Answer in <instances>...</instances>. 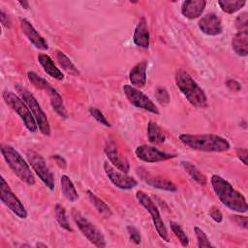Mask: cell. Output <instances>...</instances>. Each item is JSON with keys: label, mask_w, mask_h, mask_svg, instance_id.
Segmentation results:
<instances>
[{"label": "cell", "mask_w": 248, "mask_h": 248, "mask_svg": "<svg viewBox=\"0 0 248 248\" xmlns=\"http://www.w3.org/2000/svg\"><path fill=\"white\" fill-rule=\"evenodd\" d=\"M210 183L215 195L226 207L238 213H245L247 211L248 204L246 199L231 183L217 174L211 176Z\"/></svg>", "instance_id": "cell-1"}, {"label": "cell", "mask_w": 248, "mask_h": 248, "mask_svg": "<svg viewBox=\"0 0 248 248\" xmlns=\"http://www.w3.org/2000/svg\"><path fill=\"white\" fill-rule=\"evenodd\" d=\"M179 140L187 147L199 151L224 152L230 149L229 141L225 138L214 134H181Z\"/></svg>", "instance_id": "cell-2"}, {"label": "cell", "mask_w": 248, "mask_h": 248, "mask_svg": "<svg viewBox=\"0 0 248 248\" xmlns=\"http://www.w3.org/2000/svg\"><path fill=\"white\" fill-rule=\"evenodd\" d=\"M175 83L187 101L196 108H205L207 105L206 95L194 80V78L183 69H179L175 73Z\"/></svg>", "instance_id": "cell-3"}, {"label": "cell", "mask_w": 248, "mask_h": 248, "mask_svg": "<svg viewBox=\"0 0 248 248\" xmlns=\"http://www.w3.org/2000/svg\"><path fill=\"white\" fill-rule=\"evenodd\" d=\"M1 153L13 172L29 186L35 184V177L23 157L11 145L1 144Z\"/></svg>", "instance_id": "cell-4"}, {"label": "cell", "mask_w": 248, "mask_h": 248, "mask_svg": "<svg viewBox=\"0 0 248 248\" xmlns=\"http://www.w3.org/2000/svg\"><path fill=\"white\" fill-rule=\"evenodd\" d=\"M16 89L17 93L19 94L20 98L25 102L28 108L30 109V111L38 125L40 132L45 136H49L50 135V126H49L47 117H46V113L44 112V110L42 109V108L39 105L36 98L30 93V91H28L25 87H23L19 84L16 85Z\"/></svg>", "instance_id": "cell-5"}, {"label": "cell", "mask_w": 248, "mask_h": 248, "mask_svg": "<svg viewBox=\"0 0 248 248\" xmlns=\"http://www.w3.org/2000/svg\"><path fill=\"white\" fill-rule=\"evenodd\" d=\"M2 97L5 101V103L20 117V119L23 121L24 126L27 128V130L31 133H35L38 129V125L28 108L25 102L17 96L16 93L12 91L5 90L2 93Z\"/></svg>", "instance_id": "cell-6"}, {"label": "cell", "mask_w": 248, "mask_h": 248, "mask_svg": "<svg viewBox=\"0 0 248 248\" xmlns=\"http://www.w3.org/2000/svg\"><path fill=\"white\" fill-rule=\"evenodd\" d=\"M72 217L76 225L78 226V230L93 245L99 248L107 246L106 239L103 232L93 223H91L85 216H83L80 211H78L76 208H73Z\"/></svg>", "instance_id": "cell-7"}, {"label": "cell", "mask_w": 248, "mask_h": 248, "mask_svg": "<svg viewBox=\"0 0 248 248\" xmlns=\"http://www.w3.org/2000/svg\"><path fill=\"white\" fill-rule=\"evenodd\" d=\"M27 77L29 81L34 84L37 88L43 89L45 90L50 100V105L52 107V108L55 110V112L60 115L63 118L67 117V111L65 108V106L63 104V100L62 97L60 96V94L57 92L56 89H54L51 84L49 82H47L45 78L39 77L36 73L34 72H28L27 73Z\"/></svg>", "instance_id": "cell-8"}, {"label": "cell", "mask_w": 248, "mask_h": 248, "mask_svg": "<svg viewBox=\"0 0 248 248\" xmlns=\"http://www.w3.org/2000/svg\"><path fill=\"white\" fill-rule=\"evenodd\" d=\"M136 199L149 212L158 235L166 242H169L170 239H169L167 228L161 218L159 210H158L156 204L154 203L153 200L143 191H138L136 193Z\"/></svg>", "instance_id": "cell-9"}, {"label": "cell", "mask_w": 248, "mask_h": 248, "mask_svg": "<svg viewBox=\"0 0 248 248\" xmlns=\"http://www.w3.org/2000/svg\"><path fill=\"white\" fill-rule=\"evenodd\" d=\"M26 158L28 163L32 167L33 170L39 176V178L43 181V183L49 189H54V178L52 172L46 166V163L44 157L35 150H27Z\"/></svg>", "instance_id": "cell-10"}, {"label": "cell", "mask_w": 248, "mask_h": 248, "mask_svg": "<svg viewBox=\"0 0 248 248\" xmlns=\"http://www.w3.org/2000/svg\"><path fill=\"white\" fill-rule=\"evenodd\" d=\"M0 196L1 202L18 218L25 219L27 218V211L21 202L17 197L13 193L10 186L6 182L3 176L0 177Z\"/></svg>", "instance_id": "cell-11"}, {"label": "cell", "mask_w": 248, "mask_h": 248, "mask_svg": "<svg viewBox=\"0 0 248 248\" xmlns=\"http://www.w3.org/2000/svg\"><path fill=\"white\" fill-rule=\"evenodd\" d=\"M123 92L128 99V101L135 107L139 108H142L154 114H159V109L157 106L151 101L149 97H147L144 93H142L140 89L131 86L129 84H125L123 86Z\"/></svg>", "instance_id": "cell-12"}, {"label": "cell", "mask_w": 248, "mask_h": 248, "mask_svg": "<svg viewBox=\"0 0 248 248\" xmlns=\"http://www.w3.org/2000/svg\"><path fill=\"white\" fill-rule=\"evenodd\" d=\"M104 170L110 182L122 190H130L138 185V181L123 171L116 170L108 162H104Z\"/></svg>", "instance_id": "cell-13"}, {"label": "cell", "mask_w": 248, "mask_h": 248, "mask_svg": "<svg viewBox=\"0 0 248 248\" xmlns=\"http://www.w3.org/2000/svg\"><path fill=\"white\" fill-rule=\"evenodd\" d=\"M136 156L147 163H157V162H163L167 161L169 159H172L176 157V154H171V153H167L163 152L156 147L152 145H147V144H141L139 145L136 150H135Z\"/></svg>", "instance_id": "cell-14"}, {"label": "cell", "mask_w": 248, "mask_h": 248, "mask_svg": "<svg viewBox=\"0 0 248 248\" xmlns=\"http://www.w3.org/2000/svg\"><path fill=\"white\" fill-rule=\"evenodd\" d=\"M200 30L209 36H217L223 32L221 18L214 13L203 16L198 22Z\"/></svg>", "instance_id": "cell-15"}, {"label": "cell", "mask_w": 248, "mask_h": 248, "mask_svg": "<svg viewBox=\"0 0 248 248\" xmlns=\"http://www.w3.org/2000/svg\"><path fill=\"white\" fill-rule=\"evenodd\" d=\"M19 22L23 34L36 48L41 50H46L48 48L46 41L39 34V32L34 28V26L31 24L29 20H27L24 17H20Z\"/></svg>", "instance_id": "cell-16"}, {"label": "cell", "mask_w": 248, "mask_h": 248, "mask_svg": "<svg viewBox=\"0 0 248 248\" xmlns=\"http://www.w3.org/2000/svg\"><path fill=\"white\" fill-rule=\"evenodd\" d=\"M105 153L109 162L119 170L128 173L130 170V165L126 158H124L116 148V145L112 141H108L105 146Z\"/></svg>", "instance_id": "cell-17"}, {"label": "cell", "mask_w": 248, "mask_h": 248, "mask_svg": "<svg viewBox=\"0 0 248 248\" xmlns=\"http://www.w3.org/2000/svg\"><path fill=\"white\" fill-rule=\"evenodd\" d=\"M140 178L149 186L160 189V190H165L169 192H175L177 191V187L172 183L170 180H168L166 178L160 177V176H154L151 175L150 173H147L145 171H141L140 173L139 172Z\"/></svg>", "instance_id": "cell-18"}, {"label": "cell", "mask_w": 248, "mask_h": 248, "mask_svg": "<svg viewBox=\"0 0 248 248\" xmlns=\"http://www.w3.org/2000/svg\"><path fill=\"white\" fill-rule=\"evenodd\" d=\"M205 6L206 1L204 0H187L181 6V13L185 17L195 19L202 16Z\"/></svg>", "instance_id": "cell-19"}, {"label": "cell", "mask_w": 248, "mask_h": 248, "mask_svg": "<svg viewBox=\"0 0 248 248\" xmlns=\"http://www.w3.org/2000/svg\"><path fill=\"white\" fill-rule=\"evenodd\" d=\"M133 41L136 46L142 47V48H148L149 46V31L147 28L146 20L143 16H141L135 28L134 35H133Z\"/></svg>", "instance_id": "cell-20"}, {"label": "cell", "mask_w": 248, "mask_h": 248, "mask_svg": "<svg viewBox=\"0 0 248 248\" xmlns=\"http://www.w3.org/2000/svg\"><path fill=\"white\" fill-rule=\"evenodd\" d=\"M146 68L147 62L145 60L136 64L129 74V80L132 85L136 87H143L146 82Z\"/></svg>", "instance_id": "cell-21"}, {"label": "cell", "mask_w": 248, "mask_h": 248, "mask_svg": "<svg viewBox=\"0 0 248 248\" xmlns=\"http://www.w3.org/2000/svg\"><path fill=\"white\" fill-rule=\"evenodd\" d=\"M38 61L40 65L43 67V69L45 70V72L47 75H49L51 78L57 80H62L64 78V74L57 68L53 60L50 58V56L45 53H40L38 55Z\"/></svg>", "instance_id": "cell-22"}, {"label": "cell", "mask_w": 248, "mask_h": 248, "mask_svg": "<svg viewBox=\"0 0 248 248\" xmlns=\"http://www.w3.org/2000/svg\"><path fill=\"white\" fill-rule=\"evenodd\" d=\"M232 46L234 52L239 56H247L248 54V33L237 32L232 40Z\"/></svg>", "instance_id": "cell-23"}, {"label": "cell", "mask_w": 248, "mask_h": 248, "mask_svg": "<svg viewBox=\"0 0 248 248\" xmlns=\"http://www.w3.org/2000/svg\"><path fill=\"white\" fill-rule=\"evenodd\" d=\"M60 186H61V191L63 196L70 202H74L78 199V192L75 188V185L73 181L70 179L69 176L63 174L60 178Z\"/></svg>", "instance_id": "cell-24"}, {"label": "cell", "mask_w": 248, "mask_h": 248, "mask_svg": "<svg viewBox=\"0 0 248 248\" xmlns=\"http://www.w3.org/2000/svg\"><path fill=\"white\" fill-rule=\"evenodd\" d=\"M87 197L89 199V201L91 202V203L93 204V206L96 208V210L103 215L104 217H110L112 215L111 209L109 208V206L103 201L101 200L99 197H97L93 192H91L90 190H87Z\"/></svg>", "instance_id": "cell-25"}, {"label": "cell", "mask_w": 248, "mask_h": 248, "mask_svg": "<svg viewBox=\"0 0 248 248\" xmlns=\"http://www.w3.org/2000/svg\"><path fill=\"white\" fill-rule=\"evenodd\" d=\"M147 137L148 140L151 143H163L166 140V136L161 130V128L158 126L156 122L149 121L147 126Z\"/></svg>", "instance_id": "cell-26"}, {"label": "cell", "mask_w": 248, "mask_h": 248, "mask_svg": "<svg viewBox=\"0 0 248 248\" xmlns=\"http://www.w3.org/2000/svg\"><path fill=\"white\" fill-rule=\"evenodd\" d=\"M182 167L184 168V170L188 172V174L196 181L198 182L200 185L204 186L206 185V177L204 174H202L193 164H191L190 162H181Z\"/></svg>", "instance_id": "cell-27"}, {"label": "cell", "mask_w": 248, "mask_h": 248, "mask_svg": "<svg viewBox=\"0 0 248 248\" xmlns=\"http://www.w3.org/2000/svg\"><path fill=\"white\" fill-rule=\"evenodd\" d=\"M218 4L221 10L227 14H233L244 7L246 1L243 0H220Z\"/></svg>", "instance_id": "cell-28"}, {"label": "cell", "mask_w": 248, "mask_h": 248, "mask_svg": "<svg viewBox=\"0 0 248 248\" xmlns=\"http://www.w3.org/2000/svg\"><path fill=\"white\" fill-rule=\"evenodd\" d=\"M57 61L59 65L68 73L72 75H78V71L77 67L73 64V62L70 60V58L63 53L62 51H57Z\"/></svg>", "instance_id": "cell-29"}, {"label": "cell", "mask_w": 248, "mask_h": 248, "mask_svg": "<svg viewBox=\"0 0 248 248\" xmlns=\"http://www.w3.org/2000/svg\"><path fill=\"white\" fill-rule=\"evenodd\" d=\"M54 213H55V219L58 222V224L63 229H65L66 231L72 232L73 230H72V228L69 225V222H68V219H67V216H66V210H65L64 206H62L59 203L55 204V206H54Z\"/></svg>", "instance_id": "cell-30"}, {"label": "cell", "mask_w": 248, "mask_h": 248, "mask_svg": "<svg viewBox=\"0 0 248 248\" xmlns=\"http://www.w3.org/2000/svg\"><path fill=\"white\" fill-rule=\"evenodd\" d=\"M170 227L172 232L174 233V235L180 241L181 245L184 247H187L189 245V238L186 235V233L184 232V231L182 230V228L178 225V223H176L174 221H170Z\"/></svg>", "instance_id": "cell-31"}, {"label": "cell", "mask_w": 248, "mask_h": 248, "mask_svg": "<svg viewBox=\"0 0 248 248\" xmlns=\"http://www.w3.org/2000/svg\"><path fill=\"white\" fill-rule=\"evenodd\" d=\"M194 231H195L196 237H197V240H198V247L199 248L213 247V245L210 243L207 235L205 234V232L202 229H200L199 227H195Z\"/></svg>", "instance_id": "cell-32"}, {"label": "cell", "mask_w": 248, "mask_h": 248, "mask_svg": "<svg viewBox=\"0 0 248 248\" xmlns=\"http://www.w3.org/2000/svg\"><path fill=\"white\" fill-rule=\"evenodd\" d=\"M235 28L238 32H244L248 30V14L246 12L241 13L235 18Z\"/></svg>", "instance_id": "cell-33"}, {"label": "cell", "mask_w": 248, "mask_h": 248, "mask_svg": "<svg viewBox=\"0 0 248 248\" xmlns=\"http://www.w3.org/2000/svg\"><path fill=\"white\" fill-rule=\"evenodd\" d=\"M155 96H156L157 101L162 106L168 105L170 103V95H169L168 91L164 87H161V86L157 87L156 90H155Z\"/></svg>", "instance_id": "cell-34"}, {"label": "cell", "mask_w": 248, "mask_h": 248, "mask_svg": "<svg viewBox=\"0 0 248 248\" xmlns=\"http://www.w3.org/2000/svg\"><path fill=\"white\" fill-rule=\"evenodd\" d=\"M89 113L91 116H93V118H95L99 123H101L102 125L106 126V127H110L109 122L107 120L106 116L96 108H89Z\"/></svg>", "instance_id": "cell-35"}, {"label": "cell", "mask_w": 248, "mask_h": 248, "mask_svg": "<svg viewBox=\"0 0 248 248\" xmlns=\"http://www.w3.org/2000/svg\"><path fill=\"white\" fill-rule=\"evenodd\" d=\"M127 232H128V234L130 236V239L134 243H136V244H140V240H141L140 233V231L136 227L128 226L127 227Z\"/></svg>", "instance_id": "cell-36"}, {"label": "cell", "mask_w": 248, "mask_h": 248, "mask_svg": "<svg viewBox=\"0 0 248 248\" xmlns=\"http://www.w3.org/2000/svg\"><path fill=\"white\" fill-rule=\"evenodd\" d=\"M208 213H209V216L212 218V220H214L216 223H220L223 221V215L218 207L211 206L209 208Z\"/></svg>", "instance_id": "cell-37"}, {"label": "cell", "mask_w": 248, "mask_h": 248, "mask_svg": "<svg viewBox=\"0 0 248 248\" xmlns=\"http://www.w3.org/2000/svg\"><path fill=\"white\" fill-rule=\"evenodd\" d=\"M235 152H236V155L238 157V159L245 165L247 166V156H248V150L246 148H241V147H238L235 149Z\"/></svg>", "instance_id": "cell-38"}, {"label": "cell", "mask_w": 248, "mask_h": 248, "mask_svg": "<svg viewBox=\"0 0 248 248\" xmlns=\"http://www.w3.org/2000/svg\"><path fill=\"white\" fill-rule=\"evenodd\" d=\"M231 219L233 220L238 226L247 229L248 225H247V217L246 216H238V215H232L231 216Z\"/></svg>", "instance_id": "cell-39"}, {"label": "cell", "mask_w": 248, "mask_h": 248, "mask_svg": "<svg viewBox=\"0 0 248 248\" xmlns=\"http://www.w3.org/2000/svg\"><path fill=\"white\" fill-rule=\"evenodd\" d=\"M227 86H228L231 90H232V91H238V90L241 89L240 83H239L238 81L234 80V79H229V80L227 81Z\"/></svg>", "instance_id": "cell-40"}, {"label": "cell", "mask_w": 248, "mask_h": 248, "mask_svg": "<svg viewBox=\"0 0 248 248\" xmlns=\"http://www.w3.org/2000/svg\"><path fill=\"white\" fill-rule=\"evenodd\" d=\"M0 19H1V23L3 26H6V27L10 26V19H9L8 16L3 11H0Z\"/></svg>", "instance_id": "cell-41"}, {"label": "cell", "mask_w": 248, "mask_h": 248, "mask_svg": "<svg viewBox=\"0 0 248 248\" xmlns=\"http://www.w3.org/2000/svg\"><path fill=\"white\" fill-rule=\"evenodd\" d=\"M18 4L20 5V6H22L24 9H29V3L27 2V1H19L18 2Z\"/></svg>", "instance_id": "cell-42"}, {"label": "cell", "mask_w": 248, "mask_h": 248, "mask_svg": "<svg viewBox=\"0 0 248 248\" xmlns=\"http://www.w3.org/2000/svg\"><path fill=\"white\" fill-rule=\"evenodd\" d=\"M36 246H37V247H46V244H43V243H37Z\"/></svg>", "instance_id": "cell-43"}]
</instances>
